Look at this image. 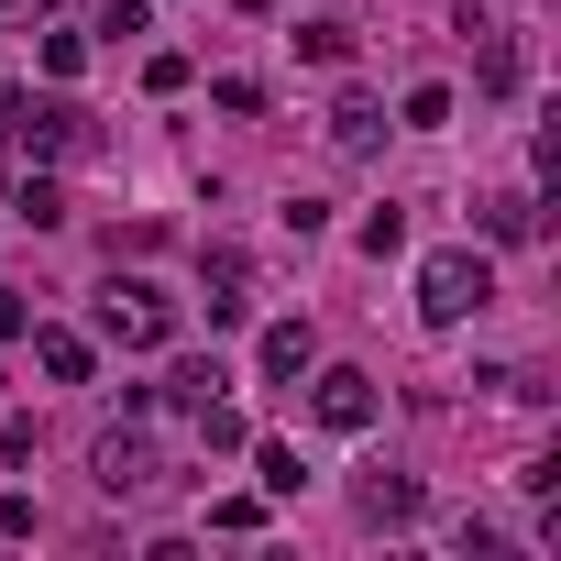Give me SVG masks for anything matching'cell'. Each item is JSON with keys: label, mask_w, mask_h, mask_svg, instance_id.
<instances>
[{"label": "cell", "mask_w": 561, "mask_h": 561, "mask_svg": "<svg viewBox=\"0 0 561 561\" xmlns=\"http://www.w3.org/2000/svg\"><path fill=\"white\" fill-rule=\"evenodd\" d=\"M484 298H495V264H484L473 242H440V253L419 264V320H430V331H462Z\"/></svg>", "instance_id": "6da1fadb"}, {"label": "cell", "mask_w": 561, "mask_h": 561, "mask_svg": "<svg viewBox=\"0 0 561 561\" xmlns=\"http://www.w3.org/2000/svg\"><path fill=\"white\" fill-rule=\"evenodd\" d=\"M100 331L122 353H165L176 342V298L154 287V275H111V287H100Z\"/></svg>", "instance_id": "7a4b0ae2"}, {"label": "cell", "mask_w": 561, "mask_h": 561, "mask_svg": "<svg viewBox=\"0 0 561 561\" xmlns=\"http://www.w3.org/2000/svg\"><path fill=\"white\" fill-rule=\"evenodd\" d=\"M12 144L23 154H89V111L78 100H23L12 111Z\"/></svg>", "instance_id": "3957f363"}, {"label": "cell", "mask_w": 561, "mask_h": 561, "mask_svg": "<svg viewBox=\"0 0 561 561\" xmlns=\"http://www.w3.org/2000/svg\"><path fill=\"white\" fill-rule=\"evenodd\" d=\"M320 386H309V408H320V430H375V375H353V364H309Z\"/></svg>", "instance_id": "277c9868"}, {"label": "cell", "mask_w": 561, "mask_h": 561, "mask_svg": "<svg viewBox=\"0 0 561 561\" xmlns=\"http://www.w3.org/2000/svg\"><path fill=\"white\" fill-rule=\"evenodd\" d=\"M154 484H165L154 440H144V430H111V440H100V495H154Z\"/></svg>", "instance_id": "5b68a950"}, {"label": "cell", "mask_w": 561, "mask_h": 561, "mask_svg": "<svg viewBox=\"0 0 561 561\" xmlns=\"http://www.w3.org/2000/svg\"><path fill=\"white\" fill-rule=\"evenodd\" d=\"M419 506H430L419 473H364V484H353V517H364V528H408Z\"/></svg>", "instance_id": "8992f818"}, {"label": "cell", "mask_w": 561, "mask_h": 561, "mask_svg": "<svg viewBox=\"0 0 561 561\" xmlns=\"http://www.w3.org/2000/svg\"><path fill=\"white\" fill-rule=\"evenodd\" d=\"M198 287H209V331H231V320L253 309V298H242V287H253V264L220 242V253H198Z\"/></svg>", "instance_id": "52a82bcc"}, {"label": "cell", "mask_w": 561, "mask_h": 561, "mask_svg": "<svg viewBox=\"0 0 561 561\" xmlns=\"http://www.w3.org/2000/svg\"><path fill=\"white\" fill-rule=\"evenodd\" d=\"M517 78H528V56H517V34H495V23H473V89H484V100H517Z\"/></svg>", "instance_id": "ba28073f"}, {"label": "cell", "mask_w": 561, "mask_h": 561, "mask_svg": "<svg viewBox=\"0 0 561 561\" xmlns=\"http://www.w3.org/2000/svg\"><path fill=\"white\" fill-rule=\"evenodd\" d=\"M253 364H264V386H298V375L320 364V342H309V320H275V331L253 342Z\"/></svg>", "instance_id": "9c48e42d"}, {"label": "cell", "mask_w": 561, "mask_h": 561, "mask_svg": "<svg viewBox=\"0 0 561 561\" xmlns=\"http://www.w3.org/2000/svg\"><path fill=\"white\" fill-rule=\"evenodd\" d=\"M484 242H539V198H528V187L484 198Z\"/></svg>", "instance_id": "30bf717a"}, {"label": "cell", "mask_w": 561, "mask_h": 561, "mask_svg": "<svg viewBox=\"0 0 561 561\" xmlns=\"http://www.w3.org/2000/svg\"><path fill=\"white\" fill-rule=\"evenodd\" d=\"M34 364H45L56 386H89V364H100V353H89L78 331H34Z\"/></svg>", "instance_id": "8fae6325"}, {"label": "cell", "mask_w": 561, "mask_h": 561, "mask_svg": "<svg viewBox=\"0 0 561 561\" xmlns=\"http://www.w3.org/2000/svg\"><path fill=\"white\" fill-rule=\"evenodd\" d=\"M331 144H342V154H375V144H386V111H375V100H342V111H331Z\"/></svg>", "instance_id": "7c38bea8"}, {"label": "cell", "mask_w": 561, "mask_h": 561, "mask_svg": "<svg viewBox=\"0 0 561 561\" xmlns=\"http://www.w3.org/2000/svg\"><path fill=\"white\" fill-rule=\"evenodd\" d=\"M187 419H198V451H242V440H253V430H242V408H231V397H198V408H187Z\"/></svg>", "instance_id": "4fadbf2b"}, {"label": "cell", "mask_w": 561, "mask_h": 561, "mask_svg": "<svg viewBox=\"0 0 561 561\" xmlns=\"http://www.w3.org/2000/svg\"><path fill=\"white\" fill-rule=\"evenodd\" d=\"M253 473H264V495H298L309 473H298V451L287 440H253Z\"/></svg>", "instance_id": "5bb4252c"}, {"label": "cell", "mask_w": 561, "mask_h": 561, "mask_svg": "<svg viewBox=\"0 0 561 561\" xmlns=\"http://www.w3.org/2000/svg\"><path fill=\"white\" fill-rule=\"evenodd\" d=\"M298 56H309V67H353V34H342V23H298Z\"/></svg>", "instance_id": "9a60e30c"}, {"label": "cell", "mask_w": 561, "mask_h": 561, "mask_svg": "<svg viewBox=\"0 0 561 561\" xmlns=\"http://www.w3.org/2000/svg\"><path fill=\"white\" fill-rule=\"evenodd\" d=\"M12 220H34V231H56V220H67V198H56V176H34V187H12Z\"/></svg>", "instance_id": "2e32d148"}, {"label": "cell", "mask_w": 561, "mask_h": 561, "mask_svg": "<svg viewBox=\"0 0 561 561\" xmlns=\"http://www.w3.org/2000/svg\"><path fill=\"white\" fill-rule=\"evenodd\" d=\"M209 100H220V111H231V122H253V111H264V89H253V78H242V67H231V78H209Z\"/></svg>", "instance_id": "e0dca14e"}, {"label": "cell", "mask_w": 561, "mask_h": 561, "mask_svg": "<svg viewBox=\"0 0 561 561\" xmlns=\"http://www.w3.org/2000/svg\"><path fill=\"white\" fill-rule=\"evenodd\" d=\"M364 253H375V264L408 253V209H375V220H364Z\"/></svg>", "instance_id": "ac0fdd59"}, {"label": "cell", "mask_w": 561, "mask_h": 561, "mask_svg": "<svg viewBox=\"0 0 561 561\" xmlns=\"http://www.w3.org/2000/svg\"><path fill=\"white\" fill-rule=\"evenodd\" d=\"M220 386H231L220 364H176V386H165V397H176V408H198V397H220Z\"/></svg>", "instance_id": "d6986e66"}, {"label": "cell", "mask_w": 561, "mask_h": 561, "mask_svg": "<svg viewBox=\"0 0 561 561\" xmlns=\"http://www.w3.org/2000/svg\"><path fill=\"white\" fill-rule=\"evenodd\" d=\"M209 528H220V539H253V528H264V506H253V495H220V506H209Z\"/></svg>", "instance_id": "ffe728a7"}, {"label": "cell", "mask_w": 561, "mask_h": 561, "mask_svg": "<svg viewBox=\"0 0 561 561\" xmlns=\"http://www.w3.org/2000/svg\"><path fill=\"white\" fill-rule=\"evenodd\" d=\"M89 67V34H45V78H78Z\"/></svg>", "instance_id": "44dd1931"}, {"label": "cell", "mask_w": 561, "mask_h": 561, "mask_svg": "<svg viewBox=\"0 0 561 561\" xmlns=\"http://www.w3.org/2000/svg\"><path fill=\"white\" fill-rule=\"evenodd\" d=\"M451 122V89H408V133H440Z\"/></svg>", "instance_id": "7402d4cb"}, {"label": "cell", "mask_w": 561, "mask_h": 561, "mask_svg": "<svg viewBox=\"0 0 561 561\" xmlns=\"http://www.w3.org/2000/svg\"><path fill=\"white\" fill-rule=\"evenodd\" d=\"M0 342H23V309H12V298H0Z\"/></svg>", "instance_id": "603a6c76"}, {"label": "cell", "mask_w": 561, "mask_h": 561, "mask_svg": "<svg viewBox=\"0 0 561 561\" xmlns=\"http://www.w3.org/2000/svg\"><path fill=\"white\" fill-rule=\"evenodd\" d=\"M242 12H287V0H242Z\"/></svg>", "instance_id": "cb8c5ba5"}, {"label": "cell", "mask_w": 561, "mask_h": 561, "mask_svg": "<svg viewBox=\"0 0 561 561\" xmlns=\"http://www.w3.org/2000/svg\"><path fill=\"white\" fill-rule=\"evenodd\" d=\"M0 12H12V0H0Z\"/></svg>", "instance_id": "d4e9b609"}]
</instances>
